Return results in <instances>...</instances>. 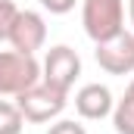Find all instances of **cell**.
<instances>
[{"mask_svg": "<svg viewBox=\"0 0 134 134\" xmlns=\"http://www.w3.org/2000/svg\"><path fill=\"white\" fill-rule=\"evenodd\" d=\"M66 103H69V94H66V91L50 87L47 81H37V84L25 87V91L16 97V106H19L22 119H25V122H31V125L56 122V119L63 115Z\"/></svg>", "mask_w": 134, "mask_h": 134, "instance_id": "obj_1", "label": "cell"}, {"mask_svg": "<svg viewBox=\"0 0 134 134\" xmlns=\"http://www.w3.org/2000/svg\"><path fill=\"white\" fill-rule=\"evenodd\" d=\"M81 25L94 44L115 37L125 31V0H81Z\"/></svg>", "mask_w": 134, "mask_h": 134, "instance_id": "obj_2", "label": "cell"}, {"mask_svg": "<svg viewBox=\"0 0 134 134\" xmlns=\"http://www.w3.org/2000/svg\"><path fill=\"white\" fill-rule=\"evenodd\" d=\"M41 81V63L19 53V50H0V97H19L25 87Z\"/></svg>", "mask_w": 134, "mask_h": 134, "instance_id": "obj_3", "label": "cell"}, {"mask_svg": "<svg viewBox=\"0 0 134 134\" xmlns=\"http://www.w3.org/2000/svg\"><path fill=\"white\" fill-rule=\"evenodd\" d=\"M81 75V56L69 47V44H56L47 50L44 63H41V81H47L56 91H72V84Z\"/></svg>", "mask_w": 134, "mask_h": 134, "instance_id": "obj_4", "label": "cell"}, {"mask_svg": "<svg viewBox=\"0 0 134 134\" xmlns=\"http://www.w3.org/2000/svg\"><path fill=\"white\" fill-rule=\"evenodd\" d=\"M94 56H97V66L109 75H131L134 72V34L131 31H119L109 41L94 44Z\"/></svg>", "mask_w": 134, "mask_h": 134, "instance_id": "obj_5", "label": "cell"}, {"mask_svg": "<svg viewBox=\"0 0 134 134\" xmlns=\"http://www.w3.org/2000/svg\"><path fill=\"white\" fill-rule=\"evenodd\" d=\"M6 41L13 44V50L34 56V53L47 44V22H44V16H41L37 9H19Z\"/></svg>", "mask_w": 134, "mask_h": 134, "instance_id": "obj_6", "label": "cell"}, {"mask_svg": "<svg viewBox=\"0 0 134 134\" xmlns=\"http://www.w3.org/2000/svg\"><path fill=\"white\" fill-rule=\"evenodd\" d=\"M112 91L100 84V81H94V84H84V87H78V94H75V112L81 115V119H87V122H100L106 115H112Z\"/></svg>", "mask_w": 134, "mask_h": 134, "instance_id": "obj_7", "label": "cell"}, {"mask_svg": "<svg viewBox=\"0 0 134 134\" xmlns=\"http://www.w3.org/2000/svg\"><path fill=\"white\" fill-rule=\"evenodd\" d=\"M112 128L115 134H134V78L128 81L122 100H115L112 106Z\"/></svg>", "mask_w": 134, "mask_h": 134, "instance_id": "obj_8", "label": "cell"}, {"mask_svg": "<svg viewBox=\"0 0 134 134\" xmlns=\"http://www.w3.org/2000/svg\"><path fill=\"white\" fill-rule=\"evenodd\" d=\"M25 119L19 112V106L9 100H0V134H22Z\"/></svg>", "mask_w": 134, "mask_h": 134, "instance_id": "obj_9", "label": "cell"}, {"mask_svg": "<svg viewBox=\"0 0 134 134\" xmlns=\"http://www.w3.org/2000/svg\"><path fill=\"white\" fill-rule=\"evenodd\" d=\"M16 13H19V6L13 0H0V44L9 37V28L16 22Z\"/></svg>", "mask_w": 134, "mask_h": 134, "instance_id": "obj_10", "label": "cell"}, {"mask_svg": "<svg viewBox=\"0 0 134 134\" xmlns=\"http://www.w3.org/2000/svg\"><path fill=\"white\" fill-rule=\"evenodd\" d=\"M47 134H87V131H84V125H78L75 119H56V122L47 128Z\"/></svg>", "mask_w": 134, "mask_h": 134, "instance_id": "obj_11", "label": "cell"}, {"mask_svg": "<svg viewBox=\"0 0 134 134\" xmlns=\"http://www.w3.org/2000/svg\"><path fill=\"white\" fill-rule=\"evenodd\" d=\"M75 3H81V0H41V6H44L47 13H53V16H66V13H72Z\"/></svg>", "mask_w": 134, "mask_h": 134, "instance_id": "obj_12", "label": "cell"}, {"mask_svg": "<svg viewBox=\"0 0 134 134\" xmlns=\"http://www.w3.org/2000/svg\"><path fill=\"white\" fill-rule=\"evenodd\" d=\"M128 19H131V25H134V0H128Z\"/></svg>", "mask_w": 134, "mask_h": 134, "instance_id": "obj_13", "label": "cell"}]
</instances>
